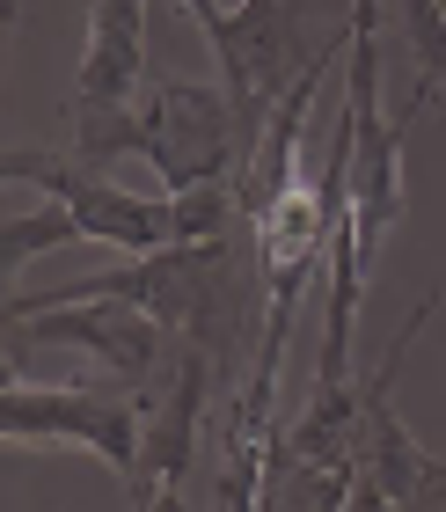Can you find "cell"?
I'll use <instances>...</instances> for the list:
<instances>
[{
	"label": "cell",
	"mask_w": 446,
	"mask_h": 512,
	"mask_svg": "<svg viewBox=\"0 0 446 512\" xmlns=\"http://www.w3.org/2000/svg\"><path fill=\"white\" fill-rule=\"evenodd\" d=\"M74 147L88 161L139 154L161 183H169V198L234 183V169H242V132H234L227 88H198V81H154L139 110L132 103L74 110Z\"/></svg>",
	"instance_id": "1"
},
{
	"label": "cell",
	"mask_w": 446,
	"mask_h": 512,
	"mask_svg": "<svg viewBox=\"0 0 446 512\" xmlns=\"http://www.w3.org/2000/svg\"><path fill=\"white\" fill-rule=\"evenodd\" d=\"M373 22H381V0H351V37H373Z\"/></svg>",
	"instance_id": "7"
},
{
	"label": "cell",
	"mask_w": 446,
	"mask_h": 512,
	"mask_svg": "<svg viewBox=\"0 0 446 512\" xmlns=\"http://www.w3.org/2000/svg\"><path fill=\"white\" fill-rule=\"evenodd\" d=\"M147 74V0H88V37L74 66V110L132 103Z\"/></svg>",
	"instance_id": "4"
},
{
	"label": "cell",
	"mask_w": 446,
	"mask_h": 512,
	"mask_svg": "<svg viewBox=\"0 0 446 512\" xmlns=\"http://www.w3.org/2000/svg\"><path fill=\"white\" fill-rule=\"evenodd\" d=\"M0 432H8L15 447H30V439L88 447L96 461H110L125 483L139 476V461H147V403H139V395H110V388H37L22 366H8Z\"/></svg>",
	"instance_id": "2"
},
{
	"label": "cell",
	"mask_w": 446,
	"mask_h": 512,
	"mask_svg": "<svg viewBox=\"0 0 446 512\" xmlns=\"http://www.w3.org/2000/svg\"><path fill=\"white\" fill-rule=\"evenodd\" d=\"M59 242H81V227H74V213L52 198L44 213H22V220H8L0 227V256H8V286L22 278V264H30L37 249H59Z\"/></svg>",
	"instance_id": "5"
},
{
	"label": "cell",
	"mask_w": 446,
	"mask_h": 512,
	"mask_svg": "<svg viewBox=\"0 0 446 512\" xmlns=\"http://www.w3.org/2000/svg\"><path fill=\"white\" fill-rule=\"evenodd\" d=\"M147 512H183V483H169V491H161V498H154Z\"/></svg>",
	"instance_id": "8"
},
{
	"label": "cell",
	"mask_w": 446,
	"mask_h": 512,
	"mask_svg": "<svg viewBox=\"0 0 446 512\" xmlns=\"http://www.w3.org/2000/svg\"><path fill=\"white\" fill-rule=\"evenodd\" d=\"M395 15H403L417 81H425V88H446V8H439V0H395Z\"/></svg>",
	"instance_id": "6"
},
{
	"label": "cell",
	"mask_w": 446,
	"mask_h": 512,
	"mask_svg": "<svg viewBox=\"0 0 446 512\" xmlns=\"http://www.w3.org/2000/svg\"><path fill=\"white\" fill-rule=\"evenodd\" d=\"M8 330H37V337H52V344H74V352H88L103 374H117V388H147L161 366H169V337H176L161 315H147L125 293L59 300V308H37V315L8 322Z\"/></svg>",
	"instance_id": "3"
}]
</instances>
